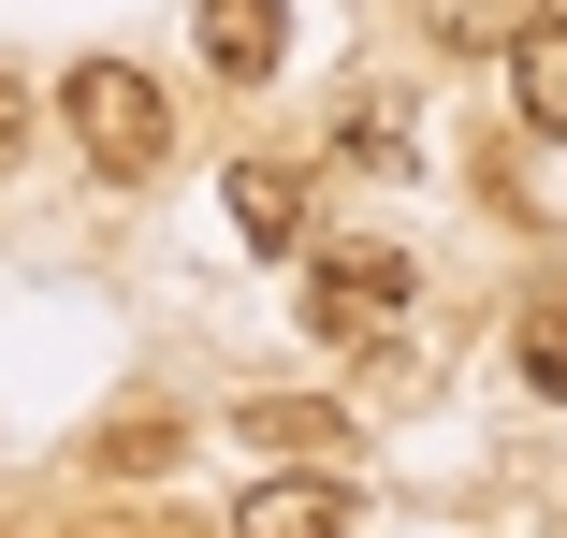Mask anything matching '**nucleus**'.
Returning a JSON list of instances; mask_svg holds the SVG:
<instances>
[{
  "mask_svg": "<svg viewBox=\"0 0 567 538\" xmlns=\"http://www.w3.org/2000/svg\"><path fill=\"white\" fill-rule=\"evenodd\" d=\"M44 102H59V132H73V161H87L102 189H146V175L175 161V87H161L146 59H117V44L73 59Z\"/></svg>",
  "mask_w": 567,
  "mask_h": 538,
  "instance_id": "obj_1",
  "label": "nucleus"
},
{
  "mask_svg": "<svg viewBox=\"0 0 567 538\" xmlns=\"http://www.w3.org/2000/svg\"><path fill=\"white\" fill-rule=\"evenodd\" d=\"M408 291H422V277H408L393 234H320V248H306V335H320V350H379L393 320H408Z\"/></svg>",
  "mask_w": 567,
  "mask_h": 538,
  "instance_id": "obj_2",
  "label": "nucleus"
},
{
  "mask_svg": "<svg viewBox=\"0 0 567 538\" xmlns=\"http://www.w3.org/2000/svg\"><path fill=\"white\" fill-rule=\"evenodd\" d=\"M218 204H234V248H262V262H306L320 248V204H306V161H234L218 175Z\"/></svg>",
  "mask_w": 567,
  "mask_h": 538,
  "instance_id": "obj_3",
  "label": "nucleus"
},
{
  "mask_svg": "<svg viewBox=\"0 0 567 538\" xmlns=\"http://www.w3.org/2000/svg\"><path fill=\"white\" fill-rule=\"evenodd\" d=\"M234 538H364V480L350 466H277V480H248Z\"/></svg>",
  "mask_w": 567,
  "mask_h": 538,
  "instance_id": "obj_4",
  "label": "nucleus"
},
{
  "mask_svg": "<svg viewBox=\"0 0 567 538\" xmlns=\"http://www.w3.org/2000/svg\"><path fill=\"white\" fill-rule=\"evenodd\" d=\"M234 437H248V452H277V466H350L364 422L334 407V393H248V407H234Z\"/></svg>",
  "mask_w": 567,
  "mask_h": 538,
  "instance_id": "obj_5",
  "label": "nucleus"
},
{
  "mask_svg": "<svg viewBox=\"0 0 567 538\" xmlns=\"http://www.w3.org/2000/svg\"><path fill=\"white\" fill-rule=\"evenodd\" d=\"M189 44H204V73H218V87H262V73L291 59V0H204Z\"/></svg>",
  "mask_w": 567,
  "mask_h": 538,
  "instance_id": "obj_6",
  "label": "nucleus"
},
{
  "mask_svg": "<svg viewBox=\"0 0 567 538\" xmlns=\"http://www.w3.org/2000/svg\"><path fill=\"white\" fill-rule=\"evenodd\" d=\"M509 102H524V132H538V146H567V0L509 44Z\"/></svg>",
  "mask_w": 567,
  "mask_h": 538,
  "instance_id": "obj_7",
  "label": "nucleus"
},
{
  "mask_svg": "<svg viewBox=\"0 0 567 538\" xmlns=\"http://www.w3.org/2000/svg\"><path fill=\"white\" fill-rule=\"evenodd\" d=\"M175 407H102V437H87V480H175Z\"/></svg>",
  "mask_w": 567,
  "mask_h": 538,
  "instance_id": "obj_8",
  "label": "nucleus"
},
{
  "mask_svg": "<svg viewBox=\"0 0 567 538\" xmlns=\"http://www.w3.org/2000/svg\"><path fill=\"white\" fill-rule=\"evenodd\" d=\"M538 15H553V0H422V30H436L451 59H509Z\"/></svg>",
  "mask_w": 567,
  "mask_h": 538,
  "instance_id": "obj_9",
  "label": "nucleus"
},
{
  "mask_svg": "<svg viewBox=\"0 0 567 538\" xmlns=\"http://www.w3.org/2000/svg\"><path fill=\"white\" fill-rule=\"evenodd\" d=\"M334 146H350V161H408V87H350V102H334Z\"/></svg>",
  "mask_w": 567,
  "mask_h": 538,
  "instance_id": "obj_10",
  "label": "nucleus"
},
{
  "mask_svg": "<svg viewBox=\"0 0 567 538\" xmlns=\"http://www.w3.org/2000/svg\"><path fill=\"white\" fill-rule=\"evenodd\" d=\"M509 364H524V393H553V407H567V291H538V306H524Z\"/></svg>",
  "mask_w": 567,
  "mask_h": 538,
  "instance_id": "obj_11",
  "label": "nucleus"
},
{
  "mask_svg": "<svg viewBox=\"0 0 567 538\" xmlns=\"http://www.w3.org/2000/svg\"><path fill=\"white\" fill-rule=\"evenodd\" d=\"M30 117H44V102H30V73H16V59H0V175H16V161H30Z\"/></svg>",
  "mask_w": 567,
  "mask_h": 538,
  "instance_id": "obj_12",
  "label": "nucleus"
}]
</instances>
